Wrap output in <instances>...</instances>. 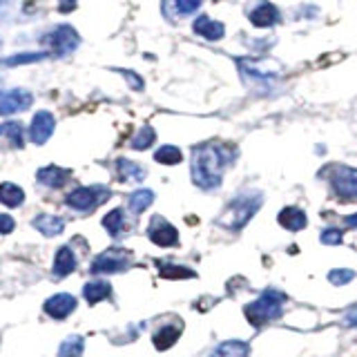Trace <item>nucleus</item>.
I'll use <instances>...</instances> for the list:
<instances>
[{"label": "nucleus", "mask_w": 357, "mask_h": 357, "mask_svg": "<svg viewBox=\"0 0 357 357\" xmlns=\"http://www.w3.org/2000/svg\"><path fill=\"white\" fill-rule=\"evenodd\" d=\"M234 150L221 143H206L192 150V181L197 183L201 190H217L221 186L223 172L232 163Z\"/></svg>", "instance_id": "1"}, {"label": "nucleus", "mask_w": 357, "mask_h": 357, "mask_svg": "<svg viewBox=\"0 0 357 357\" xmlns=\"http://www.w3.org/2000/svg\"><path fill=\"white\" fill-rule=\"evenodd\" d=\"M261 203H263L261 192H257V190L241 192V195L234 197L226 206V210L219 214L217 223L226 230H241L254 217V214H257V210L261 208Z\"/></svg>", "instance_id": "2"}, {"label": "nucleus", "mask_w": 357, "mask_h": 357, "mask_svg": "<svg viewBox=\"0 0 357 357\" xmlns=\"http://www.w3.org/2000/svg\"><path fill=\"white\" fill-rule=\"evenodd\" d=\"M286 299L288 297H286L284 293L275 290V288H266L257 299L243 308V315H246V320L254 326V329H261V326H266L281 317Z\"/></svg>", "instance_id": "3"}, {"label": "nucleus", "mask_w": 357, "mask_h": 357, "mask_svg": "<svg viewBox=\"0 0 357 357\" xmlns=\"http://www.w3.org/2000/svg\"><path fill=\"white\" fill-rule=\"evenodd\" d=\"M324 179H329L331 188L342 203L357 201V170L351 166H329L322 172Z\"/></svg>", "instance_id": "4"}, {"label": "nucleus", "mask_w": 357, "mask_h": 357, "mask_svg": "<svg viewBox=\"0 0 357 357\" xmlns=\"http://www.w3.org/2000/svg\"><path fill=\"white\" fill-rule=\"evenodd\" d=\"M110 188L105 186H80L76 190H71L69 195L65 197V203L71 210H78V212H92L94 208L103 206V203L110 199Z\"/></svg>", "instance_id": "5"}, {"label": "nucleus", "mask_w": 357, "mask_h": 357, "mask_svg": "<svg viewBox=\"0 0 357 357\" xmlns=\"http://www.w3.org/2000/svg\"><path fill=\"white\" fill-rule=\"evenodd\" d=\"M130 266H132V252L112 248V250H105L103 254H98V257L92 261L89 272L92 275H114V272H125Z\"/></svg>", "instance_id": "6"}, {"label": "nucleus", "mask_w": 357, "mask_h": 357, "mask_svg": "<svg viewBox=\"0 0 357 357\" xmlns=\"http://www.w3.org/2000/svg\"><path fill=\"white\" fill-rule=\"evenodd\" d=\"M43 43L52 49L56 56H65V54H71L80 45V38L76 34V29H71L69 25H58L49 34H45Z\"/></svg>", "instance_id": "7"}, {"label": "nucleus", "mask_w": 357, "mask_h": 357, "mask_svg": "<svg viewBox=\"0 0 357 357\" xmlns=\"http://www.w3.org/2000/svg\"><path fill=\"white\" fill-rule=\"evenodd\" d=\"M148 237L150 241H155L161 248H172L179 246V232L177 228L168 223L163 217H152L150 226H148Z\"/></svg>", "instance_id": "8"}, {"label": "nucleus", "mask_w": 357, "mask_h": 357, "mask_svg": "<svg viewBox=\"0 0 357 357\" xmlns=\"http://www.w3.org/2000/svg\"><path fill=\"white\" fill-rule=\"evenodd\" d=\"M34 103V96L27 89H7L0 92V116L18 114Z\"/></svg>", "instance_id": "9"}, {"label": "nucleus", "mask_w": 357, "mask_h": 357, "mask_svg": "<svg viewBox=\"0 0 357 357\" xmlns=\"http://www.w3.org/2000/svg\"><path fill=\"white\" fill-rule=\"evenodd\" d=\"M52 132H54V116L45 110L36 112L32 119V125H29V139H32V143L43 146V143H47V139L52 137Z\"/></svg>", "instance_id": "10"}, {"label": "nucleus", "mask_w": 357, "mask_h": 357, "mask_svg": "<svg viewBox=\"0 0 357 357\" xmlns=\"http://www.w3.org/2000/svg\"><path fill=\"white\" fill-rule=\"evenodd\" d=\"M74 308H76V299L71 297L69 293H58V295H54V297H49L45 302V313L54 320L69 317V315L74 313Z\"/></svg>", "instance_id": "11"}, {"label": "nucleus", "mask_w": 357, "mask_h": 357, "mask_svg": "<svg viewBox=\"0 0 357 357\" xmlns=\"http://www.w3.org/2000/svg\"><path fill=\"white\" fill-rule=\"evenodd\" d=\"M279 226L290 230V232H299L308 226V217H306V212L297 206H286L281 212H279Z\"/></svg>", "instance_id": "12"}, {"label": "nucleus", "mask_w": 357, "mask_h": 357, "mask_svg": "<svg viewBox=\"0 0 357 357\" xmlns=\"http://www.w3.org/2000/svg\"><path fill=\"white\" fill-rule=\"evenodd\" d=\"M183 331V324L177 320L175 324H166V326H161V329L152 335V344L157 346L159 351H168L172 344H175L179 340V335Z\"/></svg>", "instance_id": "13"}, {"label": "nucleus", "mask_w": 357, "mask_h": 357, "mask_svg": "<svg viewBox=\"0 0 357 357\" xmlns=\"http://www.w3.org/2000/svg\"><path fill=\"white\" fill-rule=\"evenodd\" d=\"M71 172L69 170H63V168H58V166H47V168H40L38 170V183H43V186L47 188H63L67 179H69Z\"/></svg>", "instance_id": "14"}, {"label": "nucleus", "mask_w": 357, "mask_h": 357, "mask_svg": "<svg viewBox=\"0 0 357 357\" xmlns=\"http://www.w3.org/2000/svg\"><path fill=\"white\" fill-rule=\"evenodd\" d=\"M116 177L123 183H141L143 179H146V170L130 159H119L116 161Z\"/></svg>", "instance_id": "15"}, {"label": "nucleus", "mask_w": 357, "mask_h": 357, "mask_svg": "<svg viewBox=\"0 0 357 357\" xmlns=\"http://www.w3.org/2000/svg\"><path fill=\"white\" fill-rule=\"evenodd\" d=\"M32 226L40 234H45V237H56V234L65 230V219L54 217V214H40V217H36L32 221Z\"/></svg>", "instance_id": "16"}, {"label": "nucleus", "mask_w": 357, "mask_h": 357, "mask_svg": "<svg viewBox=\"0 0 357 357\" xmlns=\"http://www.w3.org/2000/svg\"><path fill=\"white\" fill-rule=\"evenodd\" d=\"M54 275L56 277H67L76 270V254L71 252V248H58L56 252V259H54Z\"/></svg>", "instance_id": "17"}, {"label": "nucleus", "mask_w": 357, "mask_h": 357, "mask_svg": "<svg viewBox=\"0 0 357 357\" xmlns=\"http://www.w3.org/2000/svg\"><path fill=\"white\" fill-rule=\"evenodd\" d=\"M277 20H279V12H277V7L270 5V3H261L250 14V23L254 27H272Z\"/></svg>", "instance_id": "18"}, {"label": "nucleus", "mask_w": 357, "mask_h": 357, "mask_svg": "<svg viewBox=\"0 0 357 357\" xmlns=\"http://www.w3.org/2000/svg\"><path fill=\"white\" fill-rule=\"evenodd\" d=\"M195 32L203 38H208V40H219L223 36V32H226V27L217 23V20L208 18V16H199L195 20Z\"/></svg>", "instance_id": "19"}, {"label": "nucleus", "mask_w": 357, "mask_h": 357, "mask_svg": "<svg viewBox=\"0 0 357 357\" xmlns=\"http://www.w3.org/2000/svg\"><path fill=\"white\" fill-rule=\"evenodd\" d=\"M248 355H250V346L241 340L223 342L212 351V357H248Z\"/></svg>", "instance_id": "20"}, {"label": "nucleus", "mask_w": 357, "mask_h": 357, "mask_svg": "<svg viewBox=\"0 0 357 357\" xmlns=\"http://www.w3.org/2000/svg\"><path fill=\"white\" fill-rule=\"evenodd\" d=\"M110 295H112V286L107 281L96 279V281H89L83 286V297L87 299V304H98V302L107 299Z\"/></svg>", "instance_id": "21"}, {"label": "nucleus", "mask_w": 357, "mask_h": 357, "mask_svg": "<svg viewBox=\"0 0 357 357\" xmlns=\"http://www.w3.org/2000/svg\"><path fill=\"white\" fill-rule=\"evenodd\" d=\"M103 228H105L114 239L123 237V230H125V212L121 210V208L107 212L105 217H103Z\"/></svg>", "instance_id": "22"}, {"label": "nucleus", "mask_w": 357, "mask_h": 357, "mask_svg": "<svg viewBox=\"0 0 357 357\" xmlns=\"http://www.w3.org/2000/svg\"><path fill=\"white\" fill-rule=\"evenodd\" d=\"M23 201H25V192L16 183H3L0 186V203H5L7 208H18Z\"/></svg>", "instance_id": "23"}, {"label": "nucleus", "mask_w": 357, "mask_h": 357, "mask_svg": "<svg viewBox=\"0 0 357 357\" xmlns=\"http://www.w3.org/2000/svg\"><path fill=\"white\" fill-rule=\"evenodd\" d=\"M152 201H155V192L152 190H137L134 195H130L128 208L134 214H141L152 206Z\"/></svg>", "instance_id": "24"}, {"label": "nucleus", "mask_w": 357, "mask_h": 357, "mask_svg": "<svg viewBox=\"0 0 357 357\" xmlns=\"http://www.w3.org/2000/svg\"><path fill=\"white\" fill-rule=\"evenodd\" d=\"M159 272L163 279H192L197 277L195 270H190L186 266H172V263H159Z\"/></svg>", "instance_id": "25"}, {"label": "nucleus", "mask_w": 357, "mask_h": 357, "mask_svg": "<svg viewBox=\"0 0 357 357\" xmlns=\"http://www.w3.org/2000/svg\"><path fill=\"white\" fill-rule=\"evenodd\" d=\"M83 349H85L83 338H78V335H71V338H67L63 344H60L56 357H80V355H83Z\"/></svg>", "instance_id": "26"}, {"label": "nucleus", "mask_w": 357, "mask_h": 357, "mask_svg": "<svg viewBox=\"0 0 357 357\" xmlns=\"http://www.w3.org/2000/svg\"><path fill=\"white\" fill-rule=\"evenodd\" d=\"M181 159H183L181 150L175 146H163L155 152V161L163 163V166H177V163H181Z\"/></svg>", "instance_id": "27"}, {"label": "nucleus", "mask_w": 357, "mask_h": 357, "mask_svg": "<svg viewBox=\"0 0 357 357\" xmlns=\"http://www.w3.org/2000/svg\"><path fill=\"white\" fill-rule=\"evenodd\" d=\"M155 141H157V132L146 125V128H141L137 132L134 141H132V148H134V150H148Z\"/></svg>", "instance_id": "28"}, {"label": "nucleus", "mask_w": 357, "mask_h": 357, "mask_svg": "<svg viewBox=\"0 0 357 357\" xmlns=\"http://www.w3.org/2000/svg\"><path fill=\"white\" fill-rule=\"evenodd\" d=\"M3 134L12 141L14 148H23L25 146V137H23V128H20V123H5L3 125Z\"/></svg>", "instance_id": "29"}, {"label": "nucleus", "mask_w": 357, "mask_h": 357, "mask_svg": "<svg viewBox=\"0 0 357 357\" xmlns=\"http://www.w3.org/2000/svg\"><path fill=\"white\" fill-rule=\"evenodd\" d=\"M353 279H355V270H351V268H335L329 272V281L333 286H346Z\"/></svg>", "instance_id": "30"}, {"label": "nucleus", "mask_w": 357, "mask_h": 357, "mask_svg": "<svg viewBox=\"0 0 357 357\" xmlns=\"http://www.w3.org/2000/svg\"><path fill=\"white\" fill-rule=\"evenodd\" d=\"M47 54L43 52H34V54H18V56H9L5 60V65H23V63H36V60H43Z\"/></svg>", "instance_id": "31"}, {"label": "nucleus", "mask_w": 357, "mask_h": 357, "mask_svg": "<svg viewBox=\"0 0 357 357\" xmlns=\"http://www.w3.org/2000/svg\"><path fill=\"white\" fill-rule=\"evenodd\" d=\"M320 241L326 243V246H338V243H342V230L340 228H326L320 234Z\"/></svg>", "instance_id": "32"}, {"label": "nucleus", "mask_w": 357, "mask_h": 357, "mask_svg": "<svg viewBox=\"0 0 357 357\" xmlns=\"http://www.w3.org/2000/svg\"><path fill=\"white\" fill-rule=\"evenodd\" d=\"M203 0H175V5H177V12L181 16H190V14H195L197 9L201 7Z\"/></svg>", "instance_id": "33"}, {"label": "nucleus", "mask_w": 357, "mask_h": 357, "mask_svg": "<svg viewBox=\"0 0 357 357\" xmlns=\"http://www.w3.org/2000/svg\"><path fill=\"white\" fill-rule=\"evenodd\" d=\"M14 228H16L14 219L9 214H0V234H9Z\"/></svg>", "instance_id": "34"}, {"label": "nucleus", "mask_w": 357, "mask_h": 357, "mask_svg": "<svg viewBox=\"0 0 357 357\" xmlns=\"http://www.w3.org/2000/svg\"><path fill=\"white\" fill-rule=\"evenodd\" d=\"M344 324L349 326V329H357V304L351 306V308L346 311V315H344Z\"/></svg>", "instance_id": "35"}, {"label": "nucleus", "mask_w": 357, "mask_h": 357, "mask_svg": "<svg viewBox=\"0 0 357 357\" xmlns=\"http://www.w3.org/2000/svg\"><path fill=\"white\" fill-rule=\"evenodd\" d=\"M121 74H123L128 80H130V85H132V89H143V80L139 78V76H134V74H130L128 69H121Z\"/></svg>", "instance_id": "36"}, {"label": "nucleus", "mask_w": 357, "mask_h": 357, "mask_svg": "<svg viewBox=\"0 0 357 357\" xmlns=\"http://www.w3.org/2000/svg\"><path fill=\"white\" fill-rule=\"evenodd\" d=\"M58 9H60L63 14H69L71 9H76V0H60V3H58Z\"/></svg>", "instance_id": "37"}, {"label": "nucleus", "mask_w": 357, "mask_h": 357, "mask_svg": "<svg viewBox=\"0 0 357 357\" xmlns=\"http://www.w3.org/2000/svg\"><path fill=\"white\" fill-rule=\"evenodd\" d=\"M344 223L349 228H357V212L355 214H349V217H344Z\"/></svg>", "instance_id": "38"}, {"label": "nucleus", "mask_w": 357, "mask_h": 357, "mask_svg": "<svg viewBox=\"0 0 357 357\" xmlns=\"http://www.w3.org/2000/svg\"><path fill=\"white\" fill-rule=\"evenodd\" d=\"M9 5H12V0H0V12H5Z\"/></svg>", "instance_id": "39"}, {"label": "nucleus", "mask_w": 357, "mask_h": 357, "mask_svg": "<svg viewBox=\"0 0 357 357\" xmlns=\"http://www.w3.org/2000/svg\"><path fill=\"white\" fill-rule=\"evenodd\" d=\"M0 134H3V125H0Z\"/></svg>", "instance_id": "40"}]
</instances>
